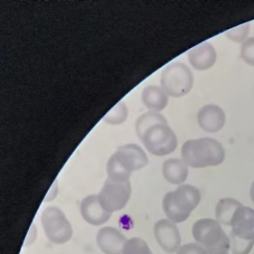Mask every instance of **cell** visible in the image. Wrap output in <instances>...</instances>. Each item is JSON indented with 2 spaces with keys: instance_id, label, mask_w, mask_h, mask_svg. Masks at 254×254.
I'll list each match as a JSON object with an SVG mask.
<instances>
[{
  "instance_id": "cell-1",
  "label": "cell",
  "mask_w": 254,
  "mask_h": 254,
  "mask_svg": "<svg viewBox=\"0 0 254 254\" xmlns=\"http://www.w3.org/2000/svg\"><path fill=\"white\" fill-rule=\"evenodd\" d=\"M182 158L188 167L205 168L222 164L225 149L221 143L211 137L187 140L182 147Z\"/></svg>"
},
{
  "instance_id": "cell-2",
  "label": "cell",
  "mask_w": 254,
  "mask_h": 254,
  "mask_svg": "<svg viewBox=\"0 0 254 254\" xmlns=\"http://www.w3.org/2000/svg\"><path fill=\"white\" fill-rule=\"evenodd\" d=\"M147 164L148 158L140 146L136 144L122 146L107 162V178L129 181L132 172L141 170Z\"/></svg>"
},
{
  "instance_id": "cell-3",
  "label": "cell",
  "mask_w": 254,
  "mask_h": 254,
  "mask_svg": "<svg viewBox=\"0 0 254 254\" xmlns=\"http://www.w3.org/2000/svg\"><path fill=\"white\" fill-rule=\"evenodd\" d=\"M201 193L196 187L181 185L169 191L163 199V208L169 220L174 223L187 221L201 201Z\"/></svg>"
},
{
  "instance_id": "cell-4",
  "label": "cell",
  "mask_w": 254,
  "mask_h": 254,
  "mask_svg": "<svg viewBox=\"0 0 254 254\" xmlns=\"http://www.w3.org/2000/svg\"><path fill=\"white\" fill-rule=\"evenodd\" d=\"M192 236L208 254H228L231 241L216 220L203 218L194 223Z\"/></svg>"
},
{
  "instance_id": "cell-5",
  "label": "cell",
  "mask_w": 254,
  "mask_h": 254,
  "mask_svg": "<svg viewBox=\"0 0 254 254\" xmlns=\"http://www.w3.org/2000/svg\"><path fill=\"white\" fill-rule=\"evenodd\" d=\"M231 248L233 254H249L254 246V210L239 207L231 220Z\"/></svg>"
},
{
  "instance_id": "cell-6",
  "label": "cell",
  "mask_w": 254,
  "mask_h": 254,
  "mask_svg": "<svg viewBox=\"0 0 254 254\" xmlns=\"http://www.w3.org/2000/svg\"><path fill=\"white\" fill-rule=\"evenodd\" d=\"M138 137L150 154L157 157L171 154L178 145L177 135L167 121L150 126Z\"/></svg>"
},
{
  "instance_id": "cell-7",
  "label": "cell",
  "mask_w": 254,
  "mask_h": 254,
  "mask_svg": "<svg viewBox=\"0 0 254 254\" xmlns=\"http://www.w3.org/2000/svg\"><path fill=\"white\" fill-rule=\"evenodd\" d=\"M160 83L162 89L168 96L182 97L192 89L194 76L187 65L181 62H174L162 72Z\"/></svg>"
},
{
  "instance_id": "cell-8",
  "label": "cell",
  "mask_w": 254,
  "mask_h": 254,
  "mask_svg": "<svg viewBox=\"0 0 254 254\" xmlns=\"http://www.w3.org/2000/svg\"><path fill=\"white\" fill-rule=\"evenodd\" d=\"M42 227L48 239L55 245H64L73 236V228L62 209L48 207L42 214Z\"/></svg>"
},
{
  "instance_id": "cell-9",
  "label": "cell",
  "mask_w": 254,
  "mask_h": 254,
  "mask_svg": "<svg viewBox=\"0 0 254 254\" xmlns=\"http://www.w3.org/2000/svg\"><path fill=\"white\" fill-rule=\"evenodd\" d=\"M100 205L108 212L113 214L123 209L131 195V186L129 181L106 179L103 188L98 194Z\"/></svg>"
},
{
  "instance_id": "cell-10",
  "label": "cell",
  "mask_w": 254,
  "mask_h": 254,
  "mask_svg": "<svg viewBox=\"0 0 254 254\" xmlns=\"http://www.w3.org/2000/svg\"><path fill=\"white\" fill-rule=\"evenodd\" d=\"M154 236L162 249L166 252H177L181 245V235L175 223L169 219L157 221L154 228Z\"/></svg>"
},
{
  "instance_id": "cell-11",
  "label": "cell",
  "mask_w": 254,
  "mask_h": 254,
  "mask_svg": "<svg viewBox=\"0 0 254 254\" xmlns=\"http://www.w3.org/2000/svg\"><path fill=\"white\" fill-rule=\"evenodd\" d=\"M127 241L119 230L113 227L101 228L96 235L98 246L105 254H123Z\"/></svg>"
},
{
  "instance_id": "cell-12",
  "label": "cell",
  "mask_w": 254,
  "mask_h": 254,
  "mask_svg": "<svg viewBox=\"0 0 254 254\" xmlns=\"http://www.w3.org/2000/svg\"><path fill=\"white\" fill-rule=\"evenodd\" d=\"M201 128L208 133H216L223 128L225 124V113L220 106L209 104L203 106L197 116Z\"/></svg>"
},
{
  "instance_id": "cell-13",
  "label": "cell",
  "mask_w": 254,
  "mask_h": 254,
  "mask_svg": "<svg viewBox=\"0 0 254 254\" xmlns=\"http://www.w3.org/2000/svg\"><path fill=\"white\" fill-rule=\"evenodd\" d=\"M80 213L86 222L94 226L104 225L113 215L102 207L97 195H88L83 198L81 201Z\"/></svg>"
},
{
  "instance_id": "cell-14",
  "label": "cell",
  "mask_w": 254,
  "mask_h": 254,
  "mask_svg": "<svg viewBox=\"0 0 254 254\" xmlns=\"http://www.w3.org/2000/svg\"><path fill=\"white\" fill-rule=\"evenodd\" d=\"M190 64L197 70H207L216 62L217 54L215 48L208 42H203L189 51Z\"/></svg>"
},
{
  "instance_id": "cell-15",
  "label": "cell",
  "mask_w": 254,
  "mask_h": 254,
  "mask_svg": "<svg viewBox=\"0 0 254 254\" xmlns=\"http://www.w3.org/2000/svg\"><path fill=\"white\" fill-rule=\"evenodd\" d=\"M162 173L167 182L174 185H180L188 178V166L183 160L169 159L164 162Z\"/></svg>"
},
{
  "instance_id": "cell-16",
  "label": "cell",
  "mask_w": 254,
  "mask_h": 254,
  "mask_svg": "<svg viewBox=\"0 0 254 254\" xmlns=\"http://www.w3.org/2000/svg\"><path fill=\"white\" fill-rule=\"evenodd\" d=\"M142 102L152 112L164 110L168 104V95L162 87L147 86L142 92Z\"/></svg>"
},
{
  "instance_id": "cell-17",
  "label": "cell",
  "mask_w": 254,
  "mask_h": 254,
  "mask_svg": "<svg viewBox=\"0 0 254 254\" xmlns=\"http://www.w3.org/2000/svg\"><path fill=\"white\" fill-rule=\"evenodd\" d=\"M242 205L239 201L235 198H225L220 200L215 208L217 221L221 225L230 226L231 218L235 211Z\"/></svg>"
},
{
  "instance_id": "cell-18",
  "label": "cell",
  "mask_w": 254,
  "mask_h": 254,
  "mask_svg": "<svg viewBox=\"0 0 254 254\" xmlns=\"http://www.w3.org/2000/svg\"><path fill=\"white\" fill-rule=\"evenodd\" d=\"M166 120L165 118L162 116L160 113L157 112H148L145 114L142 115L138 118L136 122V132L137 135H140L142 132L144 131L146 128L156 124L160 122H164Z\"/></svg>"
},
{
  "instance_id": "cell-19",
  "label": "cell",
  "mask_w": 254,
  "mask_h": 254,
  "mask_svg": "<svg viewBox=\"0 0 254 254\" xmlns=\"http://www.w3.org/2000/svg\"><path fill=\"white\" fill-rule=\"evenodd\" d=\"M123 254H153V253L145 241L140 238H133L126 241Z\"/></svg>"
},
{
  "instance_id": "cell-20",
  "label": "cell",
  "mask_w": 254,
  "mask_h": 254,
  "mask_svg": "<svg viewBox=\"0 0 254 254\" xmlns=\"http://www.w3.org/2000/svg\"><path fill=\"white\" fill-rule=\"evenodd\" d=\"M127 109L123 103H119L111 109L103 118L106 123L111 125H119L124 123L127 119Z\"/></svg>"
},
{
  "instance_id": "cell-21",
  "label": "cell",
  "mask_w": 254,
  "mask_h": 254,
  "mask_svg": "<svg viewBox=\"0 0 254 254\" xmlns=\"http://www.w3.org/2000/svg\"><path fill=\"white\" fill-rule=\"evenodd\" d=\"M250 28H251L250 23L243 24L236 28L228 30L225 32V35H226L227 38L232 42H236V43H241V42L244 43L248 39Z\"/></svg>"
},
{
  "instance_id": "cell-22",
  "label": "cell",
  "mask_w": 254,
  "mask_h": 254,
  "mask_svg": "<svg viewBox=\"0 0 254 254\" xmlns=\"http://www.w3.org/2000/svg\"><path fill=\"white\" fill-rule=\"evenodd\" d=\"M241 57L248 64L254 66V37L248 38L242 44Z\"/></svg>"
},
{
  "instance_id": "cell-23",
  "label": "cell",
  "mask_w": 254,
  "mask_h": 254,
  "mask_svg": "<svg viewBox=\"0 0 254 254\" xmlns=\"http://www.w3.org/2000/svg\"><path fill=\"white\" fill-rule=\"evenodd\" d=\"M177 254H208L202 247L198 244L190 243L180 247Z\"/></svg>"
},
{
  "instance_id": "cell-24",
  "label": "cell",
  "mask_w": 254,
  "mask_h": 254,
  "mask_svg": "<svg viewBox=\"0 0 254 254\" xmlns=\"http://www.w3.org/2000/svg\"><path fill=\"white\" fill-rule=\"evenodd\" d=\"M251 197L252 199L253 202L254 203V182L253 183L252 186L251 188Z\"/></svg>"
}]
</instances>
